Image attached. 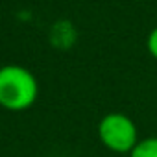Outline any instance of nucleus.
Instances as JSON below:
<instances>
[{
  "label": "nucleus",
  "mask_w": 157,
  "mask_h": 157,
  "mask_svg": "<svg viewBox=\"0 0 157 157\" xmlns=\"http://www.w3.org/2000/svg\"><path fill=\"white\" fill-rule=\"evenodd\" d=\"M146 48L150 52V56L153 59H157V26L148 33V39H146Z\"/></svg>",
  "instance_id": "obj_4"
},
{
  "label": "nucleus",
  "mask_w": 157,
  "mask_h": 157,
  "mask_svg": "<svg viewBox=\"0 0 157 157\" xmlns=\"http://www.w3.org/2000/svg\"><path fill=\"white\" fill-rule=\"evenodd\" d=\"M129 157H157V137H146L137 142Z\"/></svg>",
  "instance_id": "obj_3"
},
{
  "label": "nucleus",
  "mask_w": 157,
  "mask_h": 157,
  "mask_svg": "<svg viewBox=\"0 0 157 157\" xmlns=\"http://www.w3.org/2000/svg\"><path fill=\"white\" fill-rule=\"evenodd\" d=\"M98 139L109 151L115 153H131V150L140 140L135 122L118 111L102 117L98 124Z\"/></svg>",
  "instance_id": "obj_2"
},
{
  "label": "nucleus",
  "mask_w": 157,
  "mask_h": 157,
  "mask_svg": "<svg viewBox=\"0 0 157 157\" xmlns=\"http://www.w3.org/2000/svg\"><path fill=\"white\" fill-rule=\"evenodd\" d=\"M39 98V82L35 74L22 65L0 67V107L21 113L30 109Z\"/></svg>",
  "instance_id": "obj_1"
}]
</instances>
